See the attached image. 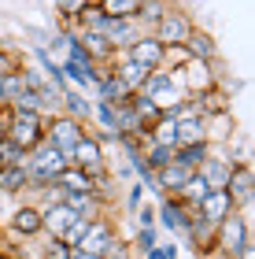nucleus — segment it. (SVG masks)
<instances>
[{
  "instance_id": "nucleus-1",
  "label": "nucleus",
  "mask_w": 255,
  "mask_h": 259,
  "mask_svg": "<svg viewBox=\"0 0 255 259\" xmlns=\"http://www.w3.org/2000/svg\"><path fill=\"white\" fill-rule=\"evenodd\" d=\"M141 97H148L163 115H174L178 104L185 100V89H181V81H178L174 70H152V74L144 78V85H141Z\"/></svg>"
},
{
  "instance_id": "nucleus-2",
  "label": "nucleus",
  "mask_w": 255,
  "mask_h": 259,
  "mask_svg": "<svg viewBox=\"0 0 255 259\" xmlns=\"http://www.w3.org/2000/svg\"><path fill=\"white\" fill-rule=\"evenodd\" d=\"M215 248L226 259H237L244 248H251V226H248L244 211H233L229 219H222L215 226Z\"/></svg>"
},
{
  "instance_id": "nucleus-3",
  "label": "nucleus",
  "mask_w": 255,
  "mask_h": 259,
  "mask_svg": "<svg viewBox=\"0 0 255 259\" xmlns=\"http://www.w3.org/2000/svg\"><path fill=\"white\" fill-rule=\"evenodd\" d=\"M82 134H85V122H78L74 115H63V111L44 115V141L60 148L67 156V163H71V148L82 141Z\"/></svg>"
},
{
  "instance_id": "nucleus-4",
  "label": "nucleus",
  "mask_w": 255,
  "mask_h": 259,
  "mask_svg": "<svg viewBox=\"0 0 255 259\" xmlns=\"http://www.w3.org/2000/svg\"><path fill=\"white\" fill-rule=\"evenodd\" d=\"M4 137L26 152L37 148L44 141V111H11V126H8Z\"/></svg>"
},
{
  "instance_id": "nucleus-5",
  "label": "nucleus",
  "mask_w": 255,
  "mask_h": 259,
  "mask_svg": "<svg viewBox=\"0 0 255 259\" xmlns=\"http://www.w3.org/2000/svg\"><path fill=\"white\" fill-rule=\"evenodd\" d=\"M192 26H196V22L185 15L181 8H174V4H170L163 15L152 22V30H148V33H152L159 45H185V37L192 33Z\"/></svg>"
},
{
  "instance_id": "nucleus-6",
  "label": "nucleus",
  "mask_w": 255,
  "mask_h": 259,
  "mask_svg": "<svg viewBox=\"0 0 255 259\" xmlns=\"http://www.w3.org/2000/svg\"><path fill=\"white\" fill-rule=\"evenodd\" d=\"M178 81H181L185 97L203 93V89H215V81H218V60H215V63H207V60H189V63L178 70Z\"/></svg>"
},
{
  "instance_id": "nucleus-7",
  "label": "nucleus",
  "mask_w": 255,
  "mask_h": 259,
  "mask_svg": "<svg viewBox=\"0 0 255 259\" xmlns=\"http://www.w3.org/2000/svg\"><path fill=\"white\" fill-rule=\"evenodd\" d=\"M226 193L233 196L237 211H248V207H251V196H255L251 163H233V170H229V182H226Z\"/></svg>"
},
{
  "instance_id": "nucleus-8",
  "label": "nucleus",
  "mask_w": 255,
  "mask_h": 259,
  "mask_svg": "<svg viewBox=\"0 0 255 259\" xmlns=\"http://www.w3.org/2000/svg\"><path fill=\"white\" fill-rule=\"evenodd\" d=\"M163 49H167V45H159L152 33H141L130 49H122V56L133 60L137 67H144V70H159V67H163Z\"/></svg>"
},
{
  "instance_id": "nucleus-9",
  "label": "nucleus",
  "mask_w": 255,
  "mask_h": 259,
  "mask_svg": "<svg viewBox=\"0 0 255 259\" xmlns=\"http://www.w3.org/2000/svg\"><path fill=\"white\" fill-rule=\"evenodd\" d=\"M185 222H189V207H185L178 196H159V204H156V226H163V230L174 233V237H181Z\"/></svg>"
},
{
  "instance_id": "nucleus-10",
  "label": "nucleus",
  "mask_w": 255,
  "mask_h": 259,
  "mask_svg": "<svg viewBox=\"0 0 255 259\" xmlns=\"http://www.w3.org/2000/svg\"><path fill=\"white\" fill-rule=\"evenodd\" d=\"M71 167H82V170H89V174L100 170V167H108V163H104V145L89 134V130L82 134V141L71 148Z\"/></svg>"
},
{
  "instance_id": "nucleus-11",
  "label": "nucleus",
  "mask_w": 255,
  "mask_h": 259,
  "mask_svg": "<svg viewBox=\"0 0 255 259\" xmlns=\"http://www.w3.org/2000/svg\"><path fill=\"white\" fill-rule=\"evenodd\" d=\"M11 233L22 241H33L41 237V204H19L15 211H11Z\"/></svg>"
},
{
  "instance_id": "nucleus-12",
  "label": "nucleus",
  "mask_w": 255,
  "mask_h": 259,
  "mask_svg": "<svg viewBox=\"0 0 255 259\" xmlns=\"http://www.w3.org/2000/svg\"><path fill=\"white\" fill-rule=\"evenodd\" d=\"M196 211H200L211 226H218L222 219H229V215L237 211V204H233V196H229L226 189H207V196L196 204Z\"/></svg>"
},
{
  "instance_id": "nucleus-13",
  "label": "nucleus",
  "mask_w": 255,
  "mask_h": 259,
  "mask_svg": "<svg viewBox=\"0 0 255 259\" xmlns=\"http://www.w3.org/2000/svg\"><path fill=\"white\" fill-rule=\"evenodd\" d=\"M115 237H119V233H115V226H111V222H108V219H104V215H96V219H92V222H89V233H85V237H82V244H78V248H74V252H89V255H104V248H108V244H111Z\"/></svg>"
},
{
  "instance_id": "nucleus-14",
  "label": "nucleus",
  "mask_w": 255,
  "mask_h": 259,
  "mask_svg": "<svg viewBox=\"0 0 255 259\" xmlns=\"http://www.w3.org/2000/svg\"><path fill=\"white\" fill-rule=\"evenodd\" d=\"M141 33H148V30H144L137 19H111L108 30H104V37H108V45H111L115 52H122V49H130Z\"/></svg>"
},
{
  "instance_id": "nucleus-15",
  "label": "nucleus",
  "mask_w": 255,
  "mask_h": 259,
  "mask_svg": "<svg viewBox=\"0 0 255 259\" xmlns=\"http://www.w3.org/2000/svg\"><path fill=\"white\" fill-rule=\"evenodd\" d=\"M78 219V211H71L60 200V204H44L41 207V233L44 237H63V230L71 226V222Z\"/></svg>"
},
{
  "instance_id": "nucleus-16",
  "label": "nucleus",
  "mask_w": 255,
  "mask_h": 259,
  "mask_svg": "<svg viewBox=\"0 0 255 259\" xmlns=\"http://www.w3.org/2000/svg\"><path fill=\"white\" fill-rule=\"evenodd\" d=\"M233 163H237L233 156H215V152H211V156H207V159L200 163V167H196V174H200V178H203L207 185H211V189H226Z\"/></svg>"
},
{
  "instance_id": "nucleus-17",
  "label": "nucleus",
  "mask_w": 255,
  "mask_h": 259,
  "mask_svg": "<svg viewBox=\"0 0 255 259\" xmlns=\"http://www.w3.org/2000/svg\"><path fill=\"white\" fill-rule=\"evenodd\" d=\"M181 49L189 52V60H207V63L218 60V45H215V37H211L207 30H200V26H192V33L185 37Z\"/></svg>"
},
{
  "instance_id": "nucleus-18",
  "label": "nucleus",
  "mask_w": 255,
  "mask_h": 259,
  "mask_svg": "<svg viewBox=\"0 0 255 259\" xmlns=\"http://www.w3.org/2000/svg\"><path fill=\"white\" fill-rule=\"evenodd\" d=\"M60 111H63V115H74L78 122L89 126V119H92V100H85L82 89H71V85H67V89L60 93Z\"/></svg>"
},
{
  "instance_id": "nucleus-19",
  "label": "nucleus",
  "mask_w": 255,
  "mask_h": 259,
  "mask_svg": "<svg viewBox=\"0 0 255 259\" xmlns=\"http://www.w3.org/2000/svg\"><path fill=\"white\" fill-rule=\"evenodd\" d=\"M207 156H211V141H185V145L174 148V163H181L189 170H196Z\"/></svg>"
},
{
  "instance_id": "nucleus-20",
  "label": "nucleus",
  "mask_w": 255,
  "mask_h": 259,
  "mask_svg": "<svg viewBox=\"0 0 255 259\" xmlns=\"http://www.w3.org/2000/svg\"><path fill=\"white\" fill-rule=\"evenodd\" d=\"M26 185H30L26 163H19V167H0V196H19V193H26Z\"/></svg>"
},
{
  "instance_id": "nucleus-21",
  "label": "nucleus",
  "mask_w": 255,
  "mask_h": 259,
  "mask_svg": "<svg viewBox=\"0 0 255 259\" xmlns=\"http://www.w3.org/2000/svg\"><path fill=\"white\" fill-rule=\"evenodd\" d=\"M178 145L185 141H207V119L203 115H178Z\"/></svg>"
},
{
  "instance_id": "nucleus-22",
  "label": "nucleus",
  "mask_w": 255,
  "mask_h": 259,
  "mask_svg": "<svg viewBox=\"0 0 255 259\" xmlns=\"http://www.w3.org/2000/svg\"><path fill=\"white\" fill-rule=\"evenodd\" d=\"M56 185H60V189H67V193H92V189H89V170L71 167V163L56 174Z\"/></svg>"
},
{
  "instance_id": "nucleus-23",
  "label": "nucleus",
  "mask_w": 255,
  "mask_h": 259,
  "mask_svg": "<svg viewBox=\"0 0 255 259\" xmlns=\"http://www.w3.org/2000/svg\"><path fill=\"white\" fill-rule=\"evenodd\" d=\"M96 4L108 19H137V11H141L144 0H96Z\"/></svg>"
},
{
  "instance_id": "nucleus-24",
  "label": "nucleus",
  "mask_w": 255,
  "mask_h": 259,
  "mask_svg": "<svg viewBox=\"0 0 255 259\" xmlns=\"http://www.w3.org/2000/svg\"><path fill=\"white\" fill-rule=\"evenodd\" d=\"M207 189H211V185H207V182L200 178V174L192 170V178H189V182L181 185V193H178V200H181V204H185V207L192 211V207H196V204H200V200L207 196Z\"/></svg>"
},
{
  "instance_id": "nucleus-25",
  "label": "nucleus",
  "mask_w": 255,
  "mask_h": 259,
  "mask_svg": "<svg viewBox=\"0 0 255 259\" xmlns=\"http://www.w3.org/2000/svg\"><path fill=\"white\" fill-rule=\"evenodd\" d=\"M141 156H144V163H148V170H159V167H167V163H174V148L156 145V141H144V145H141Z\"/></svg>"
},
{
  "instance_id": "nucleus-26",
  "label": "nucleus",
  "mask_w": 255,
  "mask_h": 259,
  "mask_svg": "<svg viewBox=\"0 0 255 259\" xmlns=\"http://www.w3.org/2000/svg\"><path fill=\"white\" fill-rule=\"evenodd\" d=\"M89 222H92L89 215H78V219L71 222V226H67V230H63V237H60V241L67 244V248H78V244H82V237H85V233H89Z\"/></svg>"
},
{
  "instance_id": "nucleus-27",
  "label": "nucleus",
  "mask_w": 255,
  "mask_h": 259,
  "mask_svg": "<svg viewBox=\"0 0 255 259\" xmlns=\"http://www.w3.org/2000/svg\"><path fill=\"white\" fill-rule=\"evenodd\" d=\"M185 63H189V52H185L181 45H167V49H163V67H159V70H174V74H178Z\"/></svg>"
},
{
  "instance_id": "nucleus-28",
  "label": "nucleus",
  "mask_w": 255,
  "mask_h": 259,
  "mask_svg": "<svg viewBox=\"0 0 255 259\" xmlns=\"http://www.w3.org/2000/svg\"><path fill=\"white\" fill-rule=\"evenodd\" d=\"M71 255H74V248H67L60 237H48L41 248V259H71Z\"/></svg>"
},
{
  "instance_id": "nucleus-29",
  "label": "nucleus",
  "mask_w": 255,
  "mask_h": 259,
  "mask_svg": "<svg viewBox=\"0 0 255 259\" xmlns=\"http://www.w3.org/2000/svg\"><path fill=\"white\" fill-rule=\"evenodd\" d=\"M156 244H159V233H156V226L137 230V241H133V252H137V255H144L148 248H156Z\"/></svg>"
},
{
  "instance_id": "nucleus-30",
  "label": "nucleus",
  "mask_w": 255,
  "mask_h": 259,
  "mask_svg": "<svg viewBox=\"0 0 255 259\" xmlns=\"http://www.w3.org/2000/svg\"><path fill=\"white\" fill-rule=\"evenodd\" d=\"M104 259H133V244H126L122 237H115L108 248H104Z\"/></svg>"
},
{
  "instance_id": "nucleus-31",
  "label": "nucleus",
  "mask_w": 255,
  "mask_h": 259,
  "mask_svg": "<svg viewBox=\"0 0 255 259\" xmlns=\"http://www.w3.org/2000/svg\"><path fill=\"white\" fill-rule=\"evenodd\" d=\"M15 67H22L19 52H11V49H4V45H0V78H4L8 70H15Z\"/></svg>"
},
{
  "instance_id": "nucleus-32",
  "label": "nucleus",
  "mask_w": 255,
  "mask_h": 259,
  "mask_svg": "<svg viewBox=\"0 0 255 259\" xmlns=\"http://www.w3.org/2000/svg\"><path fill=\"white\" fill-rule=\"evenodd\" d=\"M137 215V230H144V226H156V204H141L133 211Z\"/></svg>"
},
{
  "instance_id": "nucleus-33",
  "label": "nucleus",
  "mask_w": 255,
  "mask_h": 259,
  "mask_svg": "<svg viewBox=\"0 0 255 259\" xmlns=\"http://www.w3.org/2000/svg\"><path fill=\"white\" fill-rule=\"evenodd\" d=\"M141 204H144V182H133V185H130V193H126V207L137 211Z\"/></svg>"
},
{
  "instance_id": "nucleus-34",
  "label": "nucleus",
  "mask_w": 255,
  "mask_h": 259,
  "mask_svg": "<svg viewBox=\"0 0 255 259\" xmlns=\"http://www.w3.org/2000/svg\"><path fill=\"white\" fill-rule=\"evenodd\" d=\"M56 4H60V11H63L67 19H78V11H82L89 0H56Z\"/></svg>"
},
{
  "instance_id": "nucleus-35",
  "label": "nucleus",
  "mask_w": 255,
  "mask_h": 259,
  "mask_svg": "<svg viewBox=\"0 0 255 259\" xmlns=\"http://www.w3.org/2000/svg\"><path fill=\"white\" fill-rule=\"evenodd\" d=\"M141 259H167V252H163V244H156V248H148Z\"/></svg>"
},
{
  "instance_id": "nucleus-36",
  "label": "nucleus",
  "mask_w": 255,
  "mask_h": 259,
  "mask_svg": "<svg viewBox=\"0 0 255 259\" xmlns=\"http://www.w3.org/2000/svg\"><path fill=\"white\" fill-rule=\"evenodd\" d=\"M163 252H167V259H178V244H174V241H170V244H163Z\"/></svg>"
},
{
  "instance_id": "nucleus-37",
  "label": "nucleus",
  "mask_w": 255,
  "mask_h": 259,
  "mask_svg": "<svg viewBox=\"0 0 255 259\" xmlns=\"http://www.w3.org/2000/svg\"><path fill=\"white\" fill-rule=\"evenodd\" d=\"M71 259H104V255H89V252H74Z\"/></svg>"
},
{
  "instance_id": "nucleus-38",
  "label": "nucleus",
  "mask_w": 255,
  "mask_h": 259,
  "mask_svg": "<svg viewBox=\"0 0 255 259\" xmlns=\"http://www.w3.org/2000/svg\"><path fill=\"white\" fill-rule=\"evenodd\" d=\"M0 108H8V100H4V89H0Z\"/></svg>"
},
{
  "instance_id": "nucleus-39",
  "label": "nucleus",
  "mask_w": 255,
  "mask_h": 259,
  "mask_svg": "<svg viewBox=\"0 0 255 259\" xmlns=\"http://www.w3.org/2000/svg\"><path fill=\"white\" fill-rule=\"evenodd\" d=\"M0 141H4V137H0Z\"/></svg>"
}]
</instances>
